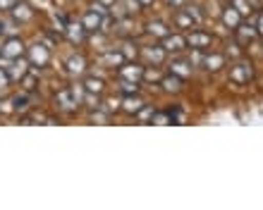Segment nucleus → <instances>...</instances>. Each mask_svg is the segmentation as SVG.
I'll return each instance as SVG.
<instances>
[{
	"label": "nucleus",
	"instance_id": "17",
	"mask_svg": "<svg viewBox=\"0 0 263 210\" xmlns=\"http://www.w3.org/2000/svg\"><path fill=\"white\" fill-rule=\"evenodd\" d=\"M12 10H14V17H17V19H29V17H31V10H29L27 5H14Z\"/></svg>",
	"mask_w": 263,
	"mask_h": 210
},
{
	"label": "nucleus",
	"instance_id": "16",
	"mask_svg": "<svg viewBox=\"0 0 263 210\" xmlns=\"http://www.w3.org/2000/svg\"><path fill=\"white\" fill-rule=\"evenodd\" d=\"M58 103H60V108H63V110H72V108H74V103H72V98H69V93L67 91H63V93H58Z\"/></svg>",
	"mask_w": 263,
	"mask_h": 210
},
{
	"label": "nucleus",
	"instance_id": "9",
	"mask_svg": "<svg viewBox=\"0 0 263 210\" xmlns=\"http://www.w3.org/2000/svg\"><path fill=\"white\" fill-rule=\"evenodd\" d=\"M82 27H84V31H96V29H101V14H98V12H89L86 17H84Z\"/></svg>",
	"mask_w": 263,
	"mask_h": 210
},
{
	"label": "nucleus",
	"instance_id": "22",
	"mask_svg": "<svg viewBox=\"0 0 263 210\" xmlns=\"http://www.w3.org/2000/svg\"><path fill=\"white\" fill-rule=\"evenodd\" d=\"M148 31H151V34H158V36H167L165 27H163L160 22H156V24H151V27H148Z\"/></svg>",
	"mask_w": 263,
	"mask_h": 210
},
{
	"label": "nucleus",
	"instance_id": "26",
	"mask_svg": "<svg viewBox=\"0 0 263 210\" xmlns=\"http://www.w3.org/2000/svg\"><path fill=\"white\" fill-rule=\"evenodd\" d=\"M17 5V0H0V10H12Z\"/></svg>",
	"mask_w": 263,
	"mask_h": 210
},
{
	"label": "nucleus",
	"instance_id": "12",
	"mask_svg": "<svg viewBox=\"0 0 263 210\" xmlns=\"http://www.w3.org/2000/svg\"><path fill=\"white\" fill-rule=\"evenodd\" d=\"M175 22H177V27H184V29H194V24H196L189 12H180L177 17H175Z\"/></svg>",
	"mask_w": 263,
	"mask_h": 210
},
{
	"label": "nucleus",
	"instance_id": "19",
	"mask_svg": "<svg viewBox=\"0 0 263 210\" xmlns=\"http://www.w3.org/2000/svg\"><path fill=\"white\" fill-rule=\"evenodd\" d=\"M65 31L69 34V38H72V41H82V38H84V27H67Z\"/></svg>",
	"mask_w": 263,
	"mask_h": 210
},
{
	"label": "nucleus",
	"instance_id": "23",
	"mask_svg": "<svg viewBox=\"0 0 263 210\" xmlns=\"http://www.w3.org/2000/svg\"><path fill=\"white\" fill-rule=\"evenodd\" d=\"M105 62L120 65V62H122V53H108V55H105Z\"/></svg>",
	"mask_w": 263,
	"mask_h": 210
},
{
	"label": "nucleus",
	"instance_id": "25",
	"mask_svg": "<svg viewBox=\"0 0 263 210\" xmlns=\"http://www.w3.org/2000/svg\"><path fill=\"white\" fill-rule=\"evenodd\" d=\"M14 110H27V98H14Z\"/></svg>",
	"mask_w": 263,
	"mask_h": 210
},
{
	"label": "nucleus",
	"instance_id": "10",
	"mask_svg": "<svg viewBox=\"0 0 263 210\" xmlns=\"http://www.w3.org/2000/svg\"><path fill=\"white\" fill-rule=\"evenodd\" d=\"M160 84H163L165 91H180L182 89V77H177V74H175V77H165Z\"/></svg>",
	"mask_w": 263,
	"mask_h": 210
},
{
	"label": "nucleus",
	"instance_id": "29",
	"mask_svg": "<svg viewBox=\"0 0 263 210\" xmlns=\"http://www.w3.org/2000/svg\"><path fill=\"white\" fill-rule=\"evenodd\" d=\"M101 3H105V5H110V3H115V0H101Z\"/></svg>",
	"mask_w": 263,
	"mask_h": 210
},
{
	"label": "nucleus",
	"instance_id": "32",
	"mask_svg": "<svg viewBox=\"0 0 263 210\" xmlns=\"http://www.w3.org/2000/svg\"><path fill=\"white\" fill-rule=\"evenodd\" d=\"M230 3H232V0H230Z\"/></svg>",
	"mask_w": 263,
	"mask_h": 210
},
{
	"label": "nucleus",
	"instance_id": "1",
	"mask_svg": "<svg viewBox=\"0 0 263 210\" xmlns=\"http://www.w3.org/2000/svg\"><path fill=\"white\" fill-rule=\"evenodd\" d=\"M0 55L5 57V60H17V57L24 55V43L20 38H10V41L0 48Z\"/></svg>",
	"mask_w": 263,
	"mask_h": 210
},
{
	"label": "nucleus",
	"instance_id": "11",
	"mask_svg": "<svg viewBox=\"0 0 263 210\" xmlns=\"http://www.w3.org/2000/svg\"><path fill=\"white\" fill-rule=\"evenodd\" d=\"M222 55H208L206 60H203V65H206V70H213V72H218L222 67Z\"/></svg>",
	"mask_w": 263,
	"mask_h": 210
},
{
	"label": "nucleus",
	"instance_id": "3",
	"mask_svg": "<svg viewBox=\"0 0 263 210\" xmlns=\"http://www.w3.org/2000/svg\"><path fill=\"white\" fill-rule=\"evenodd\" d=\"M29 55H31V62H36L39 67H43V65L48 62V48L46 46H41V43H36V46H31L29 48Z\"/></svg>",
	"mask_w": 263,
	"mask_h": 210
},
{
	"label": "nucleus",
	"instance_id": "28",
	"mask_svg": "<svg viewBox=\"0 0 263 210\" xmlns=\"http://www.w3.org/2000/svg\"><path fill=\"white\" fill-rule=\"evenodd\" d=\"M256 31H258V34H263V14L258 17V27H256Z\"/></svg>",
	"mask_w": 263,
	"mask_h": 210
},
{
	"label": "nucleus",
	"instance_id": "27",
	"mask_svg": "<svg viewBox=\"0 0 263 210\" xmlns=\"http://www.w3.org/2000/svg\"><path fill=\"white\" fill-rule=\"evenodd\" d=\"M167 5H175V7H180V5H184V0H167Z\"/></svg>",
	"mask_w": 263,
	"mask_h": 210
},
{
	"label": "nucleus",
	"instance_id": "6",
	"mask_svg": "<svg viewBox=\"0 0 263 210\" xmlns=\"http://www.w3.org/2000/svg\"><path fill=\"white\" fill-rule=\"evenodd\" d=\"M5 72H7V77H10V79H14V81H20V79L27 77V60H22V57H17V62L12 65V70H10V67H5Z\"/></svg>",
	"mask_w": 263,
	"mask_h": 210
},
{
	"label": "nucleus",
	"instance_id": "18",
	"mask_svg": "<svg viewBox=\"0 0 263 210\" xmlns=\"http://www.w3.org/2000/svg\"><path fill=\"white\" fill-rule=\"evenodd\" d=\"M237 31H239V36H242V41H251V38L258 34L256 29H251V27H237Z\"/></svg>",
	"mask_w": 263,
	"mask_h": 210
},
{
	"label": "nucleus",
	"instance_id": "21",
	"mask_svg": "<svg viewBox=\"0 0 263 210\" xmlns=\"http://www.w3.org/2000/svg\"><path fill=\"white\" fill-rule=\"evenodd\" d=\"M84 70V57H72L69 60V72H82Z\"/></svg>",
	"mask_w": 263,
	"mask_h": 210
},
{
	"label": "nucleus",
	"instance_id": "7",
	"mask_svg": "<svg viewBox=\"0 0 263 210\" xmlns=\"http://www.w3.org/2000/svg\"><path fill=\"white\" fill-rule=\"evenodd\" d=\"M187 43L192 46V48H208L211 46V36L203 34V31H192L187 38Z\"/></svg>",
	"mask_w": 263,
	"mask_h": 210
},
{
	"label": "nucleus",
	"instance_id": "4",
	"mask_svg": "<svg viewBox=\"0 0 263 210\" xmlns=\"http://www.w3.org/2000/svg\"><path fill=\"white\" fill-rule=\"evenodd\" d=\"M184 38L182 36H163V48H165V53H180L182 48H184Z\"/></svg>",
	"mask_w": 263,
	"mask_h": 210
},
{
	"label": "nucleus",
	"instance_id": "24",
	"mask_svg": "<svg viewBox=\"0 0 263 210\" xmlns=\"http://www.w3.org/2000/svg\"><path fill=\"white\" fill-rule=\"evenodd\" d=\"M7 84H10V77H7L5 67H3V70H0V91H5V89H7Z\"/></svg>",
	"mask_w": 263,
	"mask_h": 210
},
{
	"label": "nucleus",
	"instance_id": "31",
	"mask_svg": "<svg viewBox=\"0 0 263 210\" xmlns=\"http://www.w3.org/2000/svg\"><path fill=\"white\" fill-rule=\"evenodd\" d=\"M0 31H3V29H0Z\"/></svg>",
	"mask_w": 263,
	"mask_h": 210
},
{
	"label": "nucleus",
	"instance_id": "5",
	"mask_svg": "<svg viewBox=\"0 0 263 210\" xmlns=\"http://www.w3.org/2000/svg\"><path fill=\"white\" fill-rule=\"evenodd\" d=\"M120 77L127 79V81H139V79L144 77V67H139V65H125V67H120Z\"/></svg>",
	"mask_w": 263,
	"mask_h": 210
},
{
	"label": "nucleus",
	"instance_id": "30",
	"mask_svg": "<svg viewBox=\"0 0 263 210\" xmlns=\"http://www.w3.org/2000/svg\"><path fill=\"white\" fill-rule=\"evenodd\" d=\"M139 3H141V5H146V3H151V0H139Z\"/></svg>",
	"mask_w": 263,
	"mask_h": 210
},
{
	"label": "nucleus",
	"instance_id": "13",
	"mask_svg": "<svg viewBox=\"0 0 263 210\" xmlns=\"http://www.w3.org/2000/svg\"><path fill=\"white\" fill-rule=\"evenodd\" d=\"M144 53L148 60H153V62H160V60L165 57V48H163V46H160V48H146Z\"/></svg>",
	"mask_w": 263,
	"mask_h": 210
},
{
	"label": "nucleus",
	"instance_id": "2",
	"mask_svg": "<svg viewBox=\"0 0 263 210\" xmlns=\"http://www.w3.org/2000/svg\"><path fill=\"white\" fill-rule=\"evenodd\" d=\"M251 77H254V70H251V65H247V62L235 65L232 72H230V79H232L235 84H244V81H249Z\"/></svg>",
	"mask_w": 263,
	"mask_h": 210
},
{
	"label": "nucleus",
	"instance_id": "20",
	"mask_svg": "<svg viewBox=\"0 0 263 210\" xmlns=\"http://www.w3.org/2000/svg\"><path fill=\"white\" fill-rule=\"evenodd\" d=\"M141 105H144V103H141L139 98H127L125 100V110L127 112H139V110H141Z\"/></svg>",
	"mask_w": 263,
	"mask_h": 210
},
{
	"label": "nucleus",
	"instance_id": "15",
	"mask_svg": "<svg viewBox=\"0 0 263 210\" xmlns=\"http://www.w3.org/2000/svg\"><path fill=\"white\" fill-rule=\"evenodd\" d=\"M173 74H177V77H187V74H192V67H189L187 62H175L173 65Z\"/></svg>",
	"mask_w": 263,
	"mask_h": 210
},
{
	"label": "nucleus",
	"instance_id": "8",
	"mask_svg": "<svg viewBox=\"0 0 263 210\" xmlns=\"http://www.w3.org/2000/svg\"><path fill=\"white\" fill-rule=\"evenodd\" d=\"M222 22L228 24V27H232V29H237L239 27V22H242V14L237 12L235 7H228L225 12H222Z\"/></svg>",
	"mask_w": 263,
	"mask_h": 210
},
{
	"label": "nucleus",
	"instance_id": "14",
	"mask_svg": "<svg viewBox=\"0 0 263 210\" xmlns=\"http://www.w3.org/2000/svg\"><path fill=\"white\" fill-rule=\"evenodd\" d=\"M84 86H86V91L89 93H101L103 91V81H101V79H86Z\"/></svg>",
	"mask_w": 263,
	"mask_h": 210
}]
</instances>
